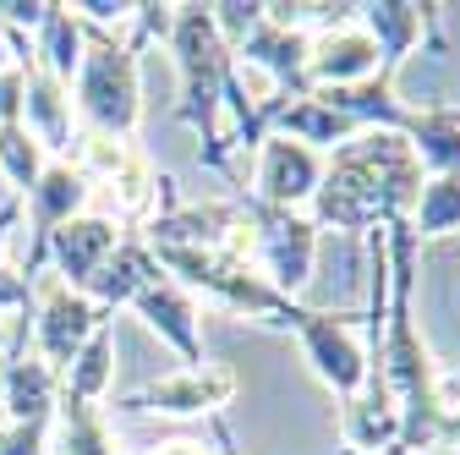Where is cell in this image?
Segmentation results:
<instances>
[{
    "instance_id": "cell-5",
    "label": "cell",
    "mask_w": 460,
    "mask_h": 455,
    "mask_svg": "<svg viewBox=\"0 0 460 455\" xmlns=\"http://www.w3.org/2000/svg\"><path fill=\"white\" fill-rule=\"evenodd\" d=\"M247 214H252V225H258V247H263V258H269V269H274L269 286H274L279 297L296 302V291L313 280L318 225L302 219L296 209H269V203H247Z\"/></svg>"
},
{
    "instance_id": "cell-19",
    "label": "cell",
    "mask_w": 460,
    "mask_h": 455,
    "mask_svg": "<svg viewBox=\"0 0 460 455\" xmlns=\"http://www.w3.org/2000/svg\"><path fill=\"white\" fill-rule=\"evenodd\" d=\"M44 148L33 143V132L28 127H0V176H12V187L17 192H28L39 176H44Z\"/></svg>"
},
{
    "instance_id": "cell-3",
    "label": "cell",
    "mask_w": 460,
    "mask_h": 455,
    "mask_svg": "<svg viewBox=\"0 0 460 455\" xmlns=\"http://www.w3.org/2000/svg\"><path fill=\"white\" fill-rule=\"evenodd\" d=\"M143 33H132L127 44L110 39L104 28L83 22V67H77V110L99 127V138H137L143 121V88H137V55H143Z\"/></svg>"
},
{
    "instance_id": "cell-21",
    "label": "cell",
    "mask_w": 460,
    "mask_h": 455,
    "mask_svg": "<svg viewBox=\"0 0 460 455\" xmlns=\"http://www.w3.org/2000/svg\"><path fill=\"white\" fill-rule=\"evenodd\" d=\"M44 12H49V0H0V28L17 33V28H44Z\"/></svg>"
},
{
    "instance_id": "cell-11",
    "label": "cell",
    "mask_w": 460,
    "mask_h": 455,
    "mask_svg": "<svg viewBox=\"0 0 460 455\" xmlns=\"http://www.w3.org/2000/svg\"><path fill=\"white\" fill-rule=\"evenodd\" d=\"M323 182V159L307 148V143H291V138H269L263 143V159H258V203L269 209H296L302 198H313Z\"/></svg>"
},
{
    "instance_id": "cell-10",
    "label": "cell",
    "mask_w": 460,
    "mask_h": 455,
    "mask_svg": "<svg viewBox=\"0 0 460 455\" xmlns=\"http://www.w3.org/2000/svg\"><path fill=\"white\" fill-rule=\"evenodd\" d=\"M132 308L148 318V329H159L170 346H176L181 357H187V368H203V340H198V308H192V297H187V286L176 274H154L148 286L132 297Z\"/></svg>"
},
{
    "instance_id": "cell-18",
    "label": "cell",
    "mask_w": 460,
    "mask_h": 455,
    "mask_svg": "<svg viewBox=\"0 0 460 455\" xmlns=\"http://www.w3.org/2000/svg\"><path fill=\"white\" fill-rule=\"evenodd\" d=\"M406 225H411L417 242H422V236H449V231H460V176H428Z\"/></svg>"
},
{
    "instance_id": "cell-9",
    "label": "cell",
    "mask_w": 460,
    "mask_h": 455,
    "mask_svg": "<svg viewBox=\"0 0 460 455\" xmlns=\"http://www.w3.org/2000/svg\"><path fill=\"white\" fill-rule=\"evenodd\" d=\"M378 77V44L367 39V28L357 22H329L323 39L307 49V83L313 88H357Z\"/></svg>"
},
{
    "instance_id": "cell-4",
    "label": "cell",
    "mask_w": 460,
    "mask_h": 455,
    "mask_svg": "<svg viewBox=\"0 0 460 455\" xmlns=\"http://www.w3.org/2000/svg\"><path fill=\"white\" fill-rule=\"evenodd\" d=\"M33 291L44 297L39 324H33V335H39V362L61 379V373L77 362V352L88 346V335L110 324V308H99V302H88L83 291H72L61 274H44Z\"/></svg>"
},
{
    "instance_id": "cell-23",
    "label": "cell",
    "mask_w": 460,
    "mask_h": 455,
    "mask_svg": "<svg viewBox=\"0 0 460 455\" xmlns=\"http://www.w3.org/2000/svg\"><path fill=\"white\" fill-rule=\"evenodd\" d=\"M148 455H208V450L192 444V439H176V444H159V450H148Z\"/></svg>"
},
{
    "instance_id": "cell-26",
    "label": "cell",
    "mask_w": 460,
    "mask_h": 455,
    "mask_svg": "<svg viewBox=\"0 0 460 455\" xmlns=\"http://www.w3.org/2000/svg\"><path fill=\"white\" fill-rule=\"evenodd\" d=\"M0 346H6V329H0Z\"/></svg>"
},
{
    "instance_id": "cell-8",
    "label": "cell",
    "mask_w": 460,
    "mask_h": 455,
    "mask_svg": "<svg viewBox=\"0 0 460 455\" xmlns=\"http://www.w3.org/2000/svg\"><path fill=\"white\" fill-rule=\"evenodd\" d=\"M17 67H22V127L33 132V143L55 159H66L72 154V88L61 77H49L33 55L22 49L17 55Z\"/></svg>"
},
{
    "instance_id": "cell-6",
    "label": "cell",
    "mask_w": 460,
    "mask_h": 455,
    "mask_svg": "<svg viewBox=\"0 0 460 455\" xmlns=\"http://www.w3.org/2000/svg\"><path fill=\"white\" fill-rule=\"evenodd\" d=\"M22 198H28V225H33V247H28V258H22V280H33L39 263H44V253H49V236L61 231L66 219L83 214V203H88V176H83L72 159H49L44 176H39Z\"/></svg>"
},
{
    "instance_id": "cell-15",
    "label": "cell",
    "mask_w": 460,
    "mask_h": 455,
    "mask_svg": "<svg viewBox=\"0 0 460 455\" xmlns=\"http://www.w3.org/2000/svg\"><path fill=\"white\" fill-rule=\"evenodd\" d=\"M406 143L417 148L422 170H433V176H460V104L411 110Z\"/></svg>"
},
{
    "instance_id": "cell-14",
    "label": "cell",
    "mask_w": 460,
    "mask_h": 455,
    "mask_svg": "<svg viewBox=\"0 0 460 455\" xmlns=\"http://www.w3.org/2000/svg\"><path fill=\"white\" fill-rule=\"evenodd\" d=\"M159 274V263H154V253L143 247V242H121V247H115L88 280H83V297L88 302H99V308H121V302H132L143 286H148V280Z\"/></svg>"
},
{
    "instance_id": "cell-22",
    "label": "cell",
    "mask_w": 460,
    "mask_h": 455,
    "mask_svg": "<svg viewBox=\"0 0 460 455\" xmlns=\"http://www.w3.org/2000/svg\"><path fill=\"white\" fill-rule=\"evenodd\" d=\"M33 302V280H22V269L0 263V313H28Z\"/></svg>"
},
{
    "instance_id": "cell-12",
    "label": "cell",
    "mask_w": 460,
    "mask_h": 455,
    "mask_svg": "<svg viewBox=\"0 0 460 455\" xmlns=\"http://www.w3.org/2000/svg\"><path fill=\"white\" fill-rule=\"evenodd\" d=\"M121 247V236H115V225L104 219V214H77V219H66L61 231L49 236V253L44 258H55V269H61V280L72 291H83V280Z\"/></svg>"
},
{
    "instance_id": "cell-7",
    "label": "cell",
    "mask_w": 460,
    "mask_h": 455,
    "mask_svg": "<svg viewBox=\"0 0 460 455\" xmlns=\"http://www.w3.org/2000/svg\"><path fill=\"white\" fill-rule=\"evenodd\" d=\"M236 395V373L219 368V362H203V368H181L170 379H154L143 389L127 395V412H170V417H192V412H214Z\"/></svg>"
},
{
    "instance_id": "cell-16",
    "label": "cell",
    "mask_w": 460,
    "mask_h": 455,
    "mask_svg": "<svg viewBox=\"0 0 460 455\" xmlns=\"http://www.w3.org/2000/svg\"><path fill=\"white\" fill-rule=\"evenodd\" d=\"M55 433H61V455H115L110 423L99 417V401H77V395H55Z\"/></svg>"
},
{
    "instance_id": "cell-1",
    "label": "cell",
    "mask_w": 460,
    "mask_h": 455,
    "mask_svg": "<svg viewBox=\"0 0 460 455\" xmlns=\"http://www.w3.org/2000/svg\"><path fill=\"white\" fill-rule=\"evenodd\" d=\"M422 159L400 132H373L351 148H340L313 192L318 219L334 231H373V225H394L417 209L422 192Z\"/></svg>"
},
{
    "instance_id": "cell-24",
    "label": "cell",
    "mask_w": 460,
    "mask_h": 455,
    "mask_svg": "<svg viewBox=\"0 0 460 455\" xmlns=\"http://www.w3.org/2000/svg\"><path fill=\"white\" fill-rule=\"evenodd\" d=\"M12 219H17V203H12V209H0V253H6V225H12Z\"/></svg>"
},
{
    "instance_id": "cell-13",
    "label": "cell",
    "mask_w": 460,
    "mask_h": 455,
    "mask_svg": "<svg viewBox=\"0 0 460 455\" xmlns=\"http://www.w3.org/2000/svg\"><path fill=\"white\" fill-rule=\"evenodd\" d=\"M55 395H61V379H55L39 357L12 352L6 373H0V412H6V423H49L55 417Z\"/></svg>"
},
{
    "instance_id": "cell-17",
    "label": "cell",
    "mask_w": 460,
    "mask_h": 455,
    "mask_svg": "<svg viewBox=\"0 0 460 455\" xmlns=\"http://www.w3.org/2000/svg\"><path fill=\"white\" fill-rule=\"evenodd\" d=\"M110 373H115V329H93L88 346L77 352V362L61 373V389L77 395V401H99V395L110 389Z\"/></svg>"
},
{
    "instance_id": "cell-20",
    "label": "cell",
    "mask_w": 460,
    "mask_h": 455,
    "mask_svg": "<svg viewBox=\"0 0 460 455\" xmlns=\"http://www.w3.org/2000/svg\"><path fill=\"white\" fill-rule=\"evenodd\" d=\"M49 423H0V455H44Z\"/></svg>"
},
{
    "instance_id": "cell-25",
    "label": "cell",
    "mask_w": 460,
    "mask_h": 455,
    "mask_svg": "<svg viewBox=\"0 0 460 455\" xmlns=\"http://www.w3.org/2000/svg\"><path fill=\"white\" fill-rule=\"evenodd\" d=\"M12 67V39H6V28H0V72Z\"/></svg>"
},
{
    "instance_id": "cell-2",
    "label": "cell",
    "mask_w": 460,
    "mask_h": 455,
    "mask_svg": "<svg viewBox=\"0 0 460 455\" xmlns=\"http://www.w3.org/2000/svg\"><path fill=\"white\" fill-rule=\"evenodd\" d=\"M170 49H176V72H181V121L203 138V159L225 170L219 148V104H225V72H230V49L214 28L208 6H176L170 22Z\"/></svg>"
}]
</instances>
